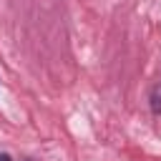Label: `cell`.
Segmentation results:
<instances>
[{
    "label": "cell",
    "instance_id": "cell-1",
    "mask_svg": "<svg viewBox=\"0 0 161 161\" xmlns=\"http://www.w3.org/2000/svg\"><path fill=\"white\" fill-rule=\"evenodd\" d=\"M148 108L153 116H161V80L148 91Z\"/></svg>",
    "mask_w": 161,
    "mask_h": 161
},
{
    "label": "cell",
    "instance_id": "cell-2",
    "mask_svg": "<svg viewBox=\"0 0 161 161\" xmlns=\"http://www.w3.org/2000/svg\"><path fill=\"white\" fill-rule=\"evenodd\" d=\"M0 161H13V158H10V153H5V151H0Z\"/></svg>",
    "mask_w": 161,
    "mask_h": 161
}]
</instances>
